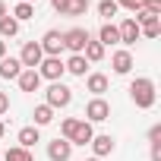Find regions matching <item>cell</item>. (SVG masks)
Here are the masks:
<instances>
[{"mask_svg": "<svg viewBox=\"0 0 161 161\" xmlns=\"http://www.w3.org/2000/svg\"><path fill=\"white\" fill-rule=\"evenodd\" d=\"M86 10H89V0H66L60 7L63 16H86Z\"/></svg>", "mask_w": 161, "mask_h": 161, "instance_id": "44dd1931", "label": "cell"}, {"mask_svg": "<svg viewBox=\"0 0 161 161\" xmlns=\"http://www.w3.org/2000/svg\"><path fill=\"white\" fill-rule=\"evenodd\" d=\"M7 16V3H3V0H0V19H3Z\"/></svg>", "mask_w": 161, "mask_h": 161, "instance_id": "d6a6232c", "label": "cell"}, {"mask_svg": "<svg viewBox=\"0 0 161 161\" xmlns=\"http://www.w3.org/2000/svg\"><path fill=\"white\" fill-rule=\"evenodd\" d=\"M111 66H114V73H117V76H126V73L133 69V54H130L126 47H123V51H114Z\"/></svg>", "mask_w": 161, "mask_h": 161, "instance_id": "8fae6325", "label": "cell"}, {"mask_svg": "<svg viewBox=\"0 0 161 161\" xmlns=\"http://www.w3.org/2000/svg\"><path fill=\"white\" fill-rule=\"evenodd\" d=\"M117 7H123V10H130V13H136V10H142V0H114Z\"/></svg>", "mask_w": 161, "mask_h": 161, "instance_id": "4316f807", "label": "cell"}, {"mask_svg": "<svg viewBox=\"0 0 161 161\" xmlns=\"http://www.w3.org/2000/svg\"><path fill=\"white\" fill-rule=\"evenodd\" d=\"M19 89H22V92H38V89H41L38 69H22V73H19Z\"/></svg>", "mask_w": 161, "mask_h": 161, "instance_id": "4fadbf2b", "label": "cell"}, {"mask_svg": "<svg viewBox=\"0 0 161 161\" xmlns=\"http://www.w3.org/2000/svg\"><path fill=\"white\" fill-rule=\"evenodd\" d=\"M117 35H120V44H126V47H133L142 35H139V22L130 16V19H123L120 25H117Z\"/></svg>", "mask_w": 161, "mask_h": 161, "instance_id": "9c48e42d", "label": "cell"}, {"mask_svg": "<svg viewBox=\"0 0 161 161\" xmlns=\"http://www.w3.org/2000/svg\"><path fill=\"white\" fill-rule=\"evenodd\" d=\"M38 44H41L44 57H60V51H63V32L51 29V32H44V38H41Z\"/></svg>", "mask_w": 161, "mask_h": 161, "instance_id": "ba28073f", "label": "cell"}, {"mask_svg": "<svg viewBox=\"0 0 161 161\" xmlns=\"http://www.w3.org/2000/svg\"><path fill=\"white\" fill-rule=\"evenodd\" d=\"M10 111V98H7V92H0V117H3Z\"/></svg>", "mask_w": 161, "mask_h": 161, "instance_id": "83f0119b", "label": "cell"}, {"mask_svg": "<svg viewBox=\"0 0 161 161\" xmlns=\"http://www.w3.org/2000/svg\"><path fill=\"white\" fill-rule=\"evenodd\" d=\"M117 3H114V0H101V3H98V16H104V22H111L114 16H117Z\"/></svg>", "mask_w": 161, "mask_h": 161, "instance_id": "d4e9b609", "label": "cell"}, {"mask_svg": "<svg viewBox=\"0 0 161 161\" xmlns=\"http://www.w3.org/2000/svg\"><path fill=\"white\" fill-rule=\"evenodd\" d=\"M3 57H7V41L0 38V60H3Z\"/></svg>", "mask_w": 161, "mask_h": 161, "instance_id": "4dcf8cb0", "label": "cell"}, {"mask_svg": "<svg viewBox=\"0 0 161 161\" xmlns=\"http://www.w3.org/2000/svg\"><path fill=\"white\" fill-rule=\"evenodd\" d=\"M98 44H101V47L120 44V35H117V25H114V22H104V25L98 29Z\"/></svg>", "mask_w": 161, "mask_h": 161, "instance_id": "5bb4252c", "label": "cell"}, {"mask_svg": "<svg viewBox=\"0 0 161 161\" xmlns=\"http://www.w3.org/2000/svg\"><path fill=\"white\" fill-rule=\"evenodd\" d=\"M73 101V89L69 86H63V82H51V89H47V108H66Z\"/></svg>", "mask_w": 161, "mask_h": 161, "instance_id": "277c9868", "label": "cell"}, {"mask_svg": "<svg viewBox=\"0 0 161 161\" xmlns=\"http://www.w3.org/2000/svg\"><path fill=\"white\" fill-rule=\"evenodd\" d=\"M82 57H86V63H98V60H104V47L98 41H89L86 51H82Z\"/></svg>", "mask_w": 161, "mask_h": 161, "instance_id": "7402d4cb", "label": "cell"}, {"mask_svg": "<svg viewBox=\"0 0 161 161\" xmlns=\"http://www.w3.org/2000/svg\"><path fill=\"white\" fill-rule=\"evenodd\" d=\"M19 73H22L19 57H3V60H0V76H3V79H19Z\"/></svg>", "mask_w": 161, "mask_h": 161, "instance_id": "2e32d148", "label": "cell"}, {"mask_svg": "<svg viewBox=\"0 0 161 161\" xmlns=\"http://www.w3.org/2000/svg\"><path fill=\"white\" fill-rule=\"evenodd\" d=\"M60 133H63V139H66L69 145H89L92 136H95L92 123H89V120H79V117H66V120L60 123Z\"/></svg>", "mask_w": 161, "mask_h": 161, "instance_id": "6da1fadb", "label": "cell"}, {"mask_svg": "<svg viewBox=\"0 0 161 161\" xmlns=\"http://www.w3.org/2000/svg\"><path fill=\"white\" fill-rule=\"evenodd\" d=\"M92 41V35H89V29H66L63 32V51H73V54H82L86 51V44Z\"/></svg>", "mask_w": 161, "mask_h": 161, "instance_id": "3957f363", "label": "cell"}, {"mask_svg": "<svg viewBox=\"0 0 161 161\" xmlns=\"http://www.w3.org/2000/svg\"><path fill=\"white\" fill-rule=\"evenodd\" d=\"M35 16V7L32 3H16V10H13V19L16 22H25V19H32Z\"/></svg>", "mask_w": 161, "mask_h": 161, "instance_id": "484cf974", "label": "cell"}, {"mask_svg": "<svg viewBox=\"0 0 161 161\" xmlns=\"http://www.w3.org/2000/svg\"><path fill=\"white\" fill-rule=\"evenodd\" d=\"M63 69H66V73H73V76H86L89 63H86V57H82V54H73V57L63 63Z\"/></svg>", "mask_w": 161, "mask_h": 161, "instance_id": "ffe728a7", "label": "cell"}, {"mask_svg": "<svg viewBox=\"0 0 161 161\" xmlns=\"http://www.w3.org/2000/svg\"><path fill=\"white\" fill-rule=\"evenodd\" d=\"M3 133H7V126H3V120H0V139H3Z\"/></svg>", "mask_w": 161, "mask_h": 161, "instance_id": "836d02e7", "label": "cell"}, {"mask_svg": "<svg viewBox=\"0 0 161 161\" xmlns=\"http://www.w3.org/2000/svg\"><path fill=\"white\" fill-rule=\"evenodd\" d=\"M86 161H101V158H86Z\"/></svg>", "mask_w": 161, "mask_h": 161, "instance_id": "e575fe53", "label": "cell"}, {"mask_svg": "<svg viewBox=\"0 0 161 161\" xmlns=\"http://www.w3.org/2000/svg\"><path fill=\"white\" fill-rule=\"evenodd\" d=\"M86 89H89L95 98H101V95L108 92V76H104V73H92V76L86 79Z\"/></svg>", "mask_w": 161, "mask_h": 161, "instance_id": "9a60e30c", "label": "cell"}, {"mask_svg": "<svg viewBox=\"0 0 161 161\" xmlns=\"http://www.w3.org/2000/svg\"><path fill=\"white\" fill-rule=\"evenodd\" d=\"M51 120H54V108L38 104V108H35V126H47Z\"/></svg>", "mask_w": 161, "mask_h": 161, "instance_id": "cb8c5ba5", "label": "cell"}, {"mask_svg": "<svg viewBox=\"0 0 161 161\" xmlns=\"http://www.w3.org/2000/svg\"><path fill=\"white\" fill-rule=\"evenodd\" d=\"M152 161H161V142H152Z\"/></svg>", "mask_w": 161, "mask_h": 161, "instance_id": "f546056e", "label": "cell"}, {"mask_svg": "<svg viewBox=\"0 0 161 161\" xmlns=\"http://www.w3.org/2000/svg\"><path fill=\"white\" fill-rule=\"evenodd\" d=\"M130 98H133V104L136 108H142V111H148V108H155V82L148 76H139V79H133L130 82Z\"/></svg>", "mask_w": 161, "mask_h": 161, "instance_id": "7a4b0ae2", "label": "cell"}, {"mask_svg": "<svg viewBox=\"0 0 161 161\" xmlns=\"http://www.w3.org/2000/svg\"><path fill=\"white\" fill-rule=\"evenodd\" d=\"M111 117V104L104 101V98H92L89 104H86V120L89 123H104Z\"/></svg>", "mask_w": 161, "mask_h": 161, "instance_id": "52a82bcc", "label": "cell"}, {"mask_svg": "<svg viewBox=\"0 0 161 161\" xmlns=\"http://www.w3.org/2000/svg\"><path fill=\"white\" fill-rule=\"evenodd\" d=\"M35 142H41L38 126H35V123H32V126H22V130H19V145H22V148H32Z\"/></svg>", "mask_w": 161, "mask_h": 161, "instance_id": "d6986e66", "label": "cell"}, {"mask_svg": "<svg viewBox=\"0 0 161 161\" xmlns=\"http://www.w3.org/2000/svg\"><path fill=\"white\" fill-rule=\"evenodd\" d=\"M19 35V22L13 16H3L0 19V38H16Z\"/></svg>", "mask_w": 161, "mask_h": 161, "instance_id": "603a6c76", "label": "cell"}, {"mask_svg": "<svg viewBox=\"0 0 161 161\" xmlns=\"http://www.w3.org/2000/svg\"><path fill=\"white\" fill-rule=\"evenodd\" d=\"M158 139H161V126H158V123H155V126H152V130H148V142H158Z\"/></svg>", "mask_w": 161, "mask_h": 161, "instance_id": "f1b7e54d", "label": "cell"}, {"mask_svg": "<svg viewBox=\"0 0 161 161\" xmlns=\"http://www.w3.org/2000/svg\"><path fill=\"white\" fill-rule=\"evenodd\" d=\"M0 161H35V155H32V148L13 145V148H7V152H3V158H0Z\"/></svg>", "mask_w": 161, "mask_h": 161, "instance_id": "e0dca14e", "label": "cell"}, {"mask_svg": "<svg viewBox=\"0 0 161 161\" xmlns=\"http://www.w3.org/2000/svg\"><path fill=\"white\" fill-rule=\"evenodd\" d=\"M22 3H35V0H22Z\"/></svg>", "mask_w": 161, "mask_h": 161, "instance_id": "d590c367", "label": "cell"}, {"mask_svg": "<svg viewBox=\"0 0 161 161\" xmlns=\"http://www.w3.org/2000/svg\"><path fill=\"white\" fill-rule=\"evenodd\" d=\"M66 69H63V60L60 57H44L41 63H38V76L41 79H51V82H60V76H63Z\"/></svg>", "mask_w": 161, "mask_h": 161, "instance_id": "8992f818", "label": "cell"}, {"mask_svg": "<svg viewBox=\"0 0 161 161\" xmlns=\"http://www.w3.org/2000/svg\"><path fill=\"white\" fill-rule=\"evenodd\" d=\"M63 3H66V0H51V7H54L57 13H60V7H63Z\"/></svg>", "mask_w": 161, "mask_h": 161, "instance_id": "1f68e13d", "label": "cell"}, {"mask_svg": "<svg viewBox=\"0 0 161 161\" xmlns=\"http://www.w3.org/2000/svg\"><path fill=\"white\" fill-rule=\"evenodd\" d=\"M69 155H73V145H69L66 139L47 142V158H51V161H69Z\"/></svg>", "mask_w": 161, "mask_h": 161, "instance_id": "30bf717a", "label": "cell"}, {"mask_svg": "<svg viewBox=\"0 0 161 161\" xmlns=\"http://www.w3.org/2000/svg\"><path fill=\"white\" fill-rule=\"evenodd\" d=\"M92 152H95V158H108L111 152H114V136H108V133H101V136H92Z\"/></svg>", "mask_w": 161, "mask_h": 161, "instance_id": "7c38bea8", "label": "cell"}, {"mask_svg": "<svg viewBox=\"0 0 161 161\" xmlns=\"http://www.w3.org/2000/svg\"><path fill=\"white\" fill-rule=\"evenodd\" d=\"M41 60H44V51H41V44H38V41H25V44H22V54H19V63H22V69H35Z\"/></svg>", "mask_w": 161, "mask_h": 161, "instance_id": "5b68a950", "label": "cell"}, {"mask_svg": "<svg viewBox=\"0 0 161 161\" xmlns=\"http://www.w3.org/2000/svg\"><path fill=\"white\" fill-rule=\"evenodd\" d=\"M139 35H145V38H158V35H161V19H158V16L142 19V22H139Z\"/></svg>", "mask_w": 161, "mask_h": 161, "instance_id": "ac0fdd59", "label": "cell"}]
</instances>
